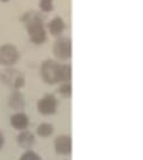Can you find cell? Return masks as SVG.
<instances>
[{"instance_id": "obj_17", "label": "cell", "mask_w": 143, "mask_h": 160, "mask_svg": "<svg viewBox=\"0 0 143 160\" xmlns=\"http://www.w3.org/2000/svg\"><path fill=\"white\" fill-rule=\"evenodd\" d=\"M4 143H5V139H4V135L0 133V149L2 148V146H4Z\"/></svg>"}, {"instance_id": "obj_2", "label": "cell", "mask_w": 143, "mask_h": 160, "mask_svg": "<svg viewBox=\"0 0 143 160\" xmlns=\"http://www.w3.org/2000/svg\"><path fill=\"white\" fill-rule=\"evenodd\" d=\"M0 79L12 90H21L25 85V77L18 69L7 67L0 73Z\"/></svg>"}, {"instance_id": "obj_1", "label": "cell", "mask_w": 143, "mask_h": 160, "mask_svg": "<svg viewBox=\"0 0 143 160\" xmlns=\"http://www.w3.org/2000/svg\"><path fill=\"white\" fill-rule=\"evenodd\" d=\"M21 22L27 30L29 38L34 44H43L47 42V30L44 28V17L38 11H27L23 14Z\"/></svg>"}, {"instance_id": "obj_15", "label": "cell", "mask_w": 143, "mask_h": 160, "mask_svg": "<svg viewBox=\"0 0 143 160\" xmlns=\"http://www.w3.org/2000/svg\"><path fill=\"white\" fill-rule=\"evenodd\" d=\"M59 93L61 94L62 97L69 98L72 96V86L69 82H62V85L59 87Z\"/></svg>"}, {"instance_id": "obj_4", "label": "cell", "mask_w": 143, "mask_h": 160, "mask_svg": "<svg viewBox=\"0 0 143 160\" xmlns=\"http://www.w3.org/2000/svg\"><path fill=\"white\" fill-rule=\"evenodd\" d=\"M19 60V52L17 47L12 44L0 46V65L5 67H12Z\"/></svg>"}, {"instance_id": "obj_16", "label": "cell", "mask_w": 143, "mask_h": 160, "mask_svg": "<svg viewBox=\"0 0 143 160\" xmlns=\"http://www.w3.org/2000/svg\"><path fill=\"white\" fill-rule=\"evenodd\" d=\"M19 160H42V159H41V157L36 153V152L29 149V151H26L25 153L21 154V157Z\"/></svg>"}, {"instance_id": "obj_8", "label": "cell", "mask_w": 143, "mask_h": 160, "mask_svg": "<svg viewBox=\"0 0 143 160\" xmlns=\"http://www.w3.org/2000/svg\"><path fill=\"white\" fill-rule=\"evenodd\" d=\"M10 123L13 129L16 130H26L27 127H29V117H27L26 113L21 112H16L11 116L10 118Z\"/></svg>"}, {"instance_id": "obj_6", "label": "cell", "mask_w": 143, "mask_h": 160, "mask_svg": "<svg viewBox=\"0 0 143 160\" xmlns=\"http://www.w3.org/2000/svg\"><path fill=\"white\" fill-rule=\"evenodd\" d=\"M38 112L44 116L54 115L57 110V99L53 93H47L37 102Z\"/></svg>"}, {"instance_id": "obj_7", "label": "cell", "mask_w": 143, "mask_h": 160, "mask_svg": "<svg viewBox=\"0 0 143 160\" xmlns=\"http://www.w3.org/2000/svg\"><path fill=\"white\" fill-rule=\"evenodd\" d=\"M55 152L61 155H69L72 153V138L69 135H60L54 141Z\"/></svg>"}, {"instance_id": "obj_10", "label": "cell", "mask_w": 143, "mask_h": 160, "mask_svg": "<svg viewBox=\"0 0 143 160\" xmlns=\"http://www.w3.org/2000/svg\"><path fill=\"white\" fill-rule=\"evenodd\" d=\"M35 141H36L35 135L29 130H21V134L17 138V142H18L19 147L25 148V149H29L30 147L34 146Z\"/></svg>"}, {"instance_id": "obj_5", "label": "cell", "mask_w": 143, "mask_h": 160, "mask_svg": "<svg viewBox=\"0 0 143 160\" xmlns=\"http://www.w3.org/2000/svg\"><path fill=\"white\" fill-rule=\"evenodd\" d=\"M53 52L59 60H69L72 56V41L68 37H59L53 46Z\"/></svg>"}, {"instance_id": "obj_14", "label": "cell", "mask_w": 143, "mask_h": 160, "mask_svg": "<svg viewBox=\"0 0 143 160\" xmlns=\"http://www.w3.org/2000/svg\"><path fill=\"white\" fill-rule=\"evenodd\" d=\"M40 8L42 12H51L54 10V0H40Z\"/></svg>"}, {"instance_id": "obj_9", "label": "cell", "mask_w": 143, "mask_h": 160, "mask_svg": "<svg viewBox=\"0 0 143 160\" xmlns=\"http://www.w3.org/2000/svg\"><path fill=\"white\" fill-rule=\"evenodd\" d=\"M64 29H66V23H64V20L62 19L61 17H55L48 24L49 32L51 33L53 36H55V37H60L62 32L64 31Z\"/></svg>"}, {"instance_id": "obj_12", "label": "cell", "mask_w": 143, "mask_h": 160, "mask_svg": "<svg viewBox=\"0 0 143 160\" xmlns=\"http://www.w3.org/2000/svg\"><path fill=\"white\" fill-rule=\"evenodd\" d=\"M36 133H37L38 136H41V138H49V136H51L53 133H54V127H53V124L44 122V123H41L37 127Z\"/></svg>"}, {"instance_id": "obj_13", "label": "cell", "mask_w": 143, "mask_h": 160, "mask_svg": "<svg viewBox=\"0 0 143 160\" xmlns=\"http://www.w3.org/2000/svg\"><path fill=\"white\" fill-rule=\"evenodd\" d=\"M72 78V68L68 63L60 65V82H69Z\"/></svg>"}, {"instance_id": "obj_11", "label": "cell", "mask_w": 143, "mask_h": 160, "mask_svg": "<svg viewBox=\"0 0 143 160\" xmlns=\"http://www.w3.org/2000/svg\"><path fill=\"white\" fill-rule=\"evenodd\" d=\"M8 104L13 110H21L25 107V100H24V96L21 94L19 90H13L12 94L10 96L8 99Z\"/></svg>"}, {"instance_id": "obj_3", "label": "cell", "mask_w": 143, "mask_h": 160, "mask_svg": "<svg viewBox=\"0 0 143 160\" xmlns=\"http://www.w3.org/2000/svg\"><path fill=\"white\" fill-rule=\"evenodd\" d=\"M60 65L53 60H45L41 66V77L44 82L55 85L60 82Z\"/></svg>"}, {"instance_id": "obj_18", "label": "cell", "mask_w": 143, "mask_h": 160, "mask_svg": "<svg viewBox=\"0 0 143 160\" xmlns=\"http://www.w3.org/2000/svg\"><path fill=\"white\" fill-rule=\"evenodd\" d=\"M1 2H7V1H10V0H0Z\"/></svg>"}]
</instances>
